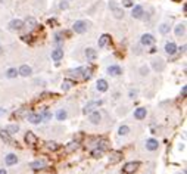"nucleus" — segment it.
I'll use <instances>...</instances> for the list:
<instances>
[{
    "mask_svg": "<svg viewBox=\"0 0 187 174\" xmlns=\"http://www.w3.org/2000/svg\"><path fill=\"white\" fill-rule=\"evenodd\" d=\"M109 9L112 10L113 17L117 18V19H122V18H124V10H122V9L119 8L117 2H113V0H111V2H109Z\"/></svg>",
    "mask_w": 187,
    "mask_h": 174,
    "instance_id": "1",
    "label": "nucleus"
},
{
    "mask_svg": "<svg viewBox=\"0 0 187 174\" xmlns=\"http://www.w3.org/2000/svg\"><path fill=\"white\" fill-rule=\"evenodd\" d=\"M87 28H88V25L85 21H75L74 25H72V30L75 31L77 34H84L87 31Z\"/></svg>",
    "mask_w": 187,
    "mask_h": 174,
    "instance_id": "2",
    "label": "nucleus"
},
{
    "mask_svg": "<svg viewBox=\"0 0 187 174\" xmlns=\"http://www.w3.org/2000/svg\"><path fill=\"white\" fill-rule=\"evenodd\" d=\"M138 167H140V162H127V164L124 165V168H122V173L124 174H134Z\"/></svg>",
    "mask_w": 187,
    "mask_h": 174,
    "instance_id": "3",
    "label": "nucleus"
},
{
    "mask_svg": "<svg viewBox=\"0 0 187 174\" xmlns=\"http://www.w3.org/2000/svg\"><path fill=\"white\" fill-rule=\"evenodd\" d=\"M145 15V9L142 5H136V6H133V10H131V17L136 18V19H142Z\"/></svg>",
    "mask_w": 187,
    "mask_h": 174,
    "instance_id": "4",
    "label": "nucleus"
},
{
    "mask_svg": "<svg viewBox=\"0 0 187 174\" xmlns=\"http://www.w3.org/2000/svg\"><path fill=\"white\" fill-rule=\"evenodd\" d=\"M88 121H90L92 124L97 125L100 121H102V114H100L99 111H92L90 115H88Z\"/></svg>",
    "mask_w": 187,
    "mask_h": 174,
    "instance_id": "5",
    "label": "nucleus"
},
{
    "mask_svg": "<svg viewBox=\"0 0 187 174\" xmlns=\"http://www.w3.org/2000/svg\"><path fill=\"white\" fill-rule=\"evenodd\" d=\"M140 43H142V46H152L153 43H155V37H153L152 34H143L142 35V39H140Z\"/></svg>",
    "mask_w": 187,
    "mask_h": 174,
    "instance_id": "6",
    "label": "nucleus"
},
{
    "mask_svg": "<svg viewBox=\"0 0 187 174\" xmlns=\"http://www.w3.org/2000/svg\"><path fill=\"white\" fill-rule=\"evenodd\" d=\"M99 105H102V100H92V102H88L87 105L84 106V114H90L92 111H94L96 106H99Z\"/></svg>",
    "mask_w": 187,
    "mask_h": 174,
    "instance_id": "7",
    "label": "nucleus"
},
{
    "mask_svg": "<svg viewBox=\"0 0 187 174\" xmlns=\"http://www.w3.org/2000/svg\"><path fill=\"white\" fill-rule=\"evenodd\" d=\"M22 27H24V22L21 19H12L9 22V28L12 31H19V30H22Z\"/></svg>",
    "mask_w": 187,
    "mask_h": 174,
    "instance_id": "8",
    "label": "nucleus"
},
{
    "mask_svg": "<svg viewBox=\"0 0 187 174\" xmlns=\"http://www.w3.org/2000/svg\"><path fill=\"white\" fill-rule=\"evenodd\" d=\"M108 74L109 75H113V77H118V75L122 74V68L118 65H111L108 66Z\"/></svg>",
    "mask_w": 187,
    "mask_h": 174,
    "instance_id": "9",
    "label": "nucleus"
},
{
    "mask_svg": "<svg viewBox=\"0 0 187 174\" xmlns=\"http://www.w3.org/2000/svg\"><path fill=\"white\" fill-rule=\"evenodd\" d=\"M165 52L170 55V56H174L175 53H177V46H175V43L174 42H168L165 44Z\"/></svg>",
    "mask_w": 187,
    "mask_h": 174,
    "instance_id": "10",
    "label": "nucleus"
},
{
    "mask_svg": "<svg viewBox=\"0 0 187 174\" xmlns=\"http://www.w3.org/2000/svg\"><path fill=\"white\" fill-rule=\"evenodd\" d=\"M18 162V157L15 155V154H8L6 157H5V164L8 167H10V165H15Z\"/></svg>",
    "mask_w": 187,
    "mask_h": 174,
    "instance_id": "11",
    "label": "nucleus"
},
{
    "mask_svg": "<svg viewBox=\"0 0 187 174\" xmlns=\"http://www.w3.org/2000/svg\"><path fill=\"white\" fill-rule=\"evenodd\" d=\"M25 142L28 143V145H37L38 139H37V136H35L33 131H27V134H25Z\"/></svg>",
    "mask_w": 187,
    "mask_h": 174,
    "instance_id": "12",
    "label": "nucleus"
},
{
    "mask_svg": "<svg viewBox=\"0 0 187 174\" xmlns=\"http://www.w3.org/2000/svg\"><path fill=\"white\" fill-rule=\"evenodd\" d=\"M28 121L31 124H40L43 121V115L41 114H30L28 115Z\"/></svg>",
    "mask_w": 187,
    "mask_h": 174,
    "instance_id": "13",
    "label": "nucleus"
},
{
    "mask_svg": "<svg viewBox=\"0 0 187 174\" xmlns=\"http://www.w3.org/2000/svg\"><path fill=\"white\" fill-rule=\"evenodd\" d=\"M62 58H63V49H60V47H58V49L52 50V59H53V61L59 62V61H60Z\"/></svg>",
    "mask_w": 187,
    "mask_h": 174,
    "instance_id": "14",
    "label": "nucleus"
},
{
    "mask_svg": "<svg viewBox=\"0 0 187 174\" xmlns=\"http://www.w3.org/2000/svg\"><path fill=\"white\" fill-rule=\"evenodd\" d=\"M159 148V143L156 139H149V140H146V149L147 150H156Z\"/></svg>",
    "mask_w": 187,
    "mask_h": 174,
    "instance_id": "15",
    "label": "nucleus"
},
{
    "mask_svg": "<svg viewBox=\"0 0 187 174\" xmlns=\"http://www.w3.org/2000/svg\"><path fill=\"white\" fill-rule=\"evenodd\" d=\"M146 115H147V111H146V108H137L136 111H134V118L136 120H145Z\"/></svg>",
    "mask_w": 187,
    "mask_h": 174,
    "instance_id": "16",
    "label": "nucleus"
},
{
    "mask_svg": "<svg viewBox=\"0 0 187 174\" xmlns=\"http://www.w3.org/2000/svg\"><path fill=\"white\" fill-rule=\"evenodd\" d=\"M0 137H2V140L5 142V143H12V145H18L15 142L12 140V137H10V134H9L6 130H0Z\"/></svg>",
    "mask_w": 187,
    "mask_h": 174,
    "instance_id": "17",
    "label": "nucleus"
},
{
    "mask_svg": "<svg viewBox=\"0 0 187 174\" xmlns=\"http://www.w3.org/2000/svg\"><path fill=\"white\" fill-rule=\"evenodd\" d=\"M31 72H33V69H31V66L28 65H22L18 69V74L22 75V77H28V75H31Z\"/></svg>",
    "mask_w": 187,
    "mask_h": 174,
    "instance_id": "18",
    "label": "nucleus"
},
{
    "mask_svg": "<svg viewBox=\"0 0 187 174\" xmlns=\"http://www.w3.org/2000/svg\"><path fill=\"white\" fill-rule=\"evenodd\" d=\"M152 66L155 68V69H156V71H164V68H165V64H164V61H162L161 58H158V59H153Z\"/></svg>",
    "mask_w": 187,
    "mask_h": 174,
    "instance_id": "19",
    "label": "nucleus"
},
{
    "mask_svg": "<svg viewBox=\"0 0 187 174\" xmlns=\"http://www.w3.org/2000/svg\"><path fill=\"white\" fill-rule=\"evenodd\" d=\"M96 89L99 91H106L108 90V81L106 80H103V78H100V80H97V83H96Z\"/></svg>",
    "mask_w": 187,
    "mask_h": 174,
    "instance_id": "20",
    "label": "nucleus"
},
{
    "mask_svg": "<svg viewBox=\"0 0 187 174\" xmlns=\"http://www.w3.org/2000/svg\"><path fill=\"white\" fill-rule=\"evenodd\" d=\"M96 56H97V53H96L94 49H92V47L85 49V58H87V61H93V59H96Z\"/></svg>",
    "mask_w": 187,
    "mask_h": 174,
    "instance_id": "21",
    "label": "nucleus"
},
{
    "mask_svg": "<svg viewBox=\"0 0 187 174\" xmlns=\"http://www.w3.org/2000/svg\"><path fill=\"white\" fill-rule=\"evenodd\" d=\"M186 33V24H178L175 27V35L177 37H183Z\"/></svg>",
    "mask_w": 187,
    "mask_h": 174,
    "instance_id": "22",
    "label": "nucleus"
},
{
    "mask_svg": "<svg viewBox=\"0 0 187 174\" xmlns=\"http://www.w3.org/2000/svg\"><path fill=\"white\" fill-rule=\"evenodd\" d=\"M30 167H31L33 170H35V171H37V170H43V168L46 167V164H44L43 161H33V162L30 164Z\"/></svg>",
    "mask_w": 187,
    "mask_h": 174,
    "instance_id": "23",
    "label": "nucleus"
},
{
    "mask_svg": "<svg viewBox=\"0 0 187 174\" xmlns=\"http://www.w3.org/2000/svg\"><path fill=\"white\" fill-rule=\"evenodd\" d=\"M111 40V37L108 35V34H103V35H100V39H99V47H105L106 44H108V42Z\"/></svg>",
    "mask_w": 187,
    "mask_h": 174,
    "instance_id": "24",
    "label": "nucleus"
},
{
    "mask_svg": "<svg viewBox=\"0 0 187 174\" xmlns=\"http://www.w3.org/2000/svg\"><path fill=\"white\" fill-rule=\"evenodd\" d=\"M67 117H68L67 109H59V111L56 112V118H58L59 121H65V120H67Z\"/></svg>",
    "mask_w": 187,
    "mask_h": 174,
    "instance_id": "25",
    "label": "nucleus"
},
{
    "mask_svg": "<svg viewBox=\"0 0 187 174\" xmlns=\"http://www.w3.org/2000/svg\"><path fill=\"white\" fill-rule=\"evenodd\" d=\"M6 131H8L9 134L12 136V134H15V133L19 131V125H18V124H10V125H8V127H6Z\"/></svg>",
    "mask_w": 187,
    "mask_h": 174,
    "instance_id": "26",
    "label": "nucleus"
},
{
    "mask_svg": "<svg viewBox=\"0 0 187 174\" xmlns=\"http://www.w3.org/2000/svg\"><path fill=\"white\" fill-rule=\"evenodd\" d=\"M25 24H27V27H28L30 30H34L35 27H37V21H35L34 18H27Z\"/></svg>",
    "mask_w": 187,
    "mask_h": 174,
    "instance_id": "27",
    "label": "nucleus"
},
{
    "mask_svg": "<svg viewBox=\"0 0 187 174\" xmlns=\"http://www.w3.org/2000/svg\"><path fill=\"white\" fill-rule=\"evenodd\" d=\"M121 158H122L121 152H113V154H112V158L109 159V161H111V164H117Z\"/></svg>",
    "mask_w": 187,
    "mask_h": 174,
    "instance_id": "28",
    "label": "nucleus"
},
{
    "mask_svg": "<svg viewBox=\"0 0 187 174\" xmlns=\"http://www.w3.org/2000/svg\"><path fill=\"white\" fill-rule=\"evenodd\" d=\"M128 133H130V127H128V125H121V127L118 128L119 136H127Z\"/></svg>",
    "mask_w": 187,
    "mask_h": 174,
    "instance_id": "29",
    "label": "nucleus"
},
{
    "mask_svg": "<svg viewBox=\"0 0 187 174\" xmlns=\"http://www.w3.org/2000/svg\"><path fill=\"white\" fill-rule=\"evenodd\" d=\"M159 33L161 34H168L170 33V25L167 24V22H164V24H161V27H159Z\"/></svg>",
    "mask_w": 187,
    "mask_h": 174,
    "instance_id": "30",
    "label": "nucleus"
},
{
    "mask_svg": "<svg viewBox=\"0 0 187 174\" xmlns=\"http://www.w3.org/2000/svg\"><path fill=\"white\" fill-rule=\"evenodd\" d=\"M16 75H18L16 68H9L8 71H6V77H8V78H15Z\"/></svg>",
    "mask_w": 187,
    "mask_h": 174,
    "instance_id": "31",
    "label": "nucleus"
},
{
    "mask_svg": "<svg viewBox=\"0 0 187 174\" xmlns=\"http://www.w3.org/2000/svg\"><path fill=\"white\" fill-rule=\"evenodd\" d=\"M46 146H47V149H50V150H58L60 148V145L55 143V142H47V143H46Z\"/></svg>",
    "mask_w": 187,
    "mask_h": 174,
    "instance_id": "32",
    "label": "nucleus"
},
{
    "mask_svg": "<svg viewBox=\"0 0 187 174\" xmlns=\"http://www.w3.org/2000/svg\"><path fill=\"white\" fill-rule=\"evenodd\" d=\"M71 87H72V81H69V80H65V81L62 83V90H63V91L69 90Z\"/></svg>",
    "mask_w": 187,
    "mask_h": 174,
    "instance_id": "33",
    "label": "nucleus"
},
{
    "mask_svg": "<svg viewBox=\"0 0 187 174\" xmlns=\"http://www.w3.org/2000/svg\"><path fill=\"white\" fill-rule=\"evenodd\" d=\"M99 149L102 150V152L108 150V142H106V140H100V142H99Z\"/></svg>",
    "mask_w": 187,
    "mask_h": 174,
    "instance_id": "34",
    "label": "nucleus"
},
{
    "mask_svg": "<svg viewBox=\"0 0 187 174\" xmlns=\"http://www.w3.org/2000/svg\"><path fill=\"white\" fill-rule=\"evenodd\" d=\"M41 115H43V121H49V120L52 118V112H50V111H47V109H46V111L43 112Z\"/></svg>",
    "mask_w": 187,
    "mask_h": 174,
    "instance_id": "35",
    "label": "nucleus"
},
{
    "mask_svg": "<svg viewBox=\"0 0 187 174\" xmlns=\"http://www.w3.org/2000/svg\"><path fill=\"white\" fill-rule=\"evenodd\" d=\"M83 72H84V78H90V77H92V66L83 68Z\"/></svg>",
    "mask_w": 187,
    "mask_h": 174,
    "instance_id": "36",
    "label": "nucleus"
},
{
    "mask_svg": "<svg viewBox=\"0 0 187 174\" xmlns=\"http://www.w3.org/2000/svg\"><path fill=\"white\" fill-rule=\"evenodd\" d=\"M78 148V143H69V146H67V152H72V150H75Z\"/></svg>",
    "mask_w": 187,
    "mask_h": 174,
    "instance_id": "37",
    "label": "nucleus"
},
{
    "mask_svg": "<svg viewBox=\"0 0 187 174\" xmlns=\"http://www.w3.org/2000/svg\"><path fill=\"white\" fill-rule=\"evenodd\" d=\"M102 154H103V152L97 148V149H94L93 152H92V157H93V158H100V157H102Z\"/></svg>",
    "mask_w": 187,
    "mask_h": 174,
    "instance_id": "38",
    "label": "nucleus"
},
{
    "mask_svg": "<svg viewBox=\"0 0 187 174\" xmlns=\"http://www.w3.org/2000/svg\"><path fill=\"white\" fill-rule=\"evenodd\" d=\"M83 72V68H77V69H72V71H69V74L74 75V77H77V75H80Z\"/></svg>",
    "mask_w": 187,
    "mask_h": 174,
    "instance_id": "39",
    "label": "nucleus"
},
{
    "mask_svg": "<svg viewBox=\"0 0 187 174\" xmlns=\"http://www.w3.org/2000/svg\"><path fill=\"white\" fill-rule=\"evenodd\" d=\"M55 44H56V46H60V44H63V40L60 39L59 34H56V37H55Z\"/></svg>",
    "mask_w": 187,
    "mask_h": 174,
    "instance_id": "40",
    "label": "nucleus"
},
{
    "mask_svg": "<svg viewBox=\"0 0 187 174\" xmlns=\"http://www.w3.org/2000/svg\"><path fill=\"white\" fill-rule=\"evenodd\" d=\"M122 5H124L125 8H133V6H134L133 0H124V2H122Z\"/></svg>",
    "mask_w": 187,
    "mask_h": 174,
    "instance_id": "41",
    "label": "nucleus"
},
{
    "mask_svg": "<svg viewBox=\"0 0 187 174\" xmlns=\"http://www.w3.org/2000/svg\"><path fill=\"white\" fill-rule=\"evenodd\" d=\"M59 8L62 9V10H65V9H68V0H62L59 5Z\"/></svg>",
    "mask_w": 187,
    "mask_h": 174,
    "instance_id": "42",
    "label": "nucleus"
},
{
    "mask_svg": "<svg viewBox=\"0 0 187 174\" xmlns=\"http://www.w3.org/2000/svg\"><path fill=\"white\" fill-rule=\"evenodd\" d=\"M140 74L143 75V77L149 74V68H147V66H142V68H140Z\"/></svg>",
    "mask_w": 187,
    "mask_h": 174,
    "instance_id": "43",
    "label": "nucleus"
},
{
    "mask_svg": "<svg viewBox=\"0 0 187 174\" xmlns=\"http://www.w3.org/2000/svg\"><path fill=\"white\" fill-rule=\"evenodd\" d=\"M25 111H27L25 108L19 109V111H18V112H15V117H16V118H21V117H22V115H24V114H25Z\"/></svg>",
    "mask_w": 187,
    "mask_h": 174,
    "instance_id": "44",
    "label": "nucleus"
},
{
    "mask_svg": "<svg viewBox=\"0 0 187 174\" xmlns=\"http://www.w3.org/2000/svg\"><path fill=\"white\" fill-rule=\"evenodd\" d=\"M128 94H130V98H131V99H134V98L137 96V90H130Z\"/></svg>",
    "mask_w": 187,
    "mask_h": 174,
    "instance_id": "45",
    "label": "nucleus"
},
{
    "mask_svg": "<svg viewBox=\"0 0 187 174\" xmlns=\"http://www.w3.org/2000/svg\"><path fill=\"white\" fill-rule=\"evenodd\" d=\"M186 94H187V87L186 86H183V89H181V96L186 98Z\"/></svg>",
    "mask_w": 187,
    "mask_h": 174,
    "instance_id": "46",
    "label": "nucleus"
},
{
    "mask_svg": "<svg viewBox=\"0 0 187 174\" xmlns=\"http://www.w3.org/2000/svg\"><path fill=\"white\" fill-rule=\"evenodd\" d=\"M5 114H6V109L0 108V117H2V115H5Z\"/></svg>",
    "mask_w": 187,
    "mask_h": 174,
    "instance_id": "47",
    "label": "nucleus"
},
{
    "mask_svg": "<svg viewBox=\"0 0 187 174\" xmlns=\"http://www.w3.org/2000/svg\"><path fill=\"white\" fill-rule=\"evenodd\" d=\"M0 174H8V171L5 168H0Z\"/></svg>",
    "mask_w": 187,
    "mask_h": 174,
    "instance_id": "48",
    "label": "nucleus"
},
{
    "mask_svg": "<svg viewBox=\"0 0 187 174\" xmlns=\"http://www.w3.org/2000/svg\"><path fill=\"white\" fill-rule=\"evenodd\" d=\"M3 2H5V0H0V3H3Z\"/></svg>",
    "mask_w": 187,
    "mask_h": 174,
    "instance_id": "49",
    "label": "nucleus"
},
{
    "mask_svg": "<svg viewBox=\"0 0 187 174\" xmlns=\"http://www.w3.org/2000/svg\"><path fill=\"white\" fill-rule=\"evenodd\" d=\"M0 50H2V46H0Z\"/></svg>",
    "mask_w": 187,
    "mask_h": 174,
    "instance_id": "50",
    "label": "nucleus"
}]
</instances>
